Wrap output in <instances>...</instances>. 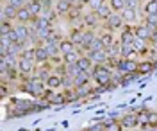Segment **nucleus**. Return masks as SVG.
<instances>
[{
  "mask_svg": "<svg viewBox=\"0 0 157 131\" xmlns=\"http://www.w3.org/2000/svg\"><path fill=\"white\" fill-rule=\"evenodd\" d=\"M91 77L98 83V86H107L113 81V70L105 65H95L91 68Z\"/></svg>",
  "mask_w": 157,
  "mask_h": 131,
  "instance_id": "obj_1",
  "label": "nucleus"
},
{
  "mask_svg": "<svg viewBox=\"0 0 157 131\" xmlns=\"http://www.w3.org/2000/svg\"><path fill=\"white\" fill-rule=\"evenodd\" d=\"M137 65L134 59H128V58H121L120 59V67H118V70L123 72V74H136L137 72Z\"/></svg>",
  "mask_w": 157,
  "mask_h": 131,
  "instance_id": "obj_2",
  "label": "nucleus"
},
{
  "mask_svg": "<svg viewBox=\"0 0 157 131\" xmlns=\"http://www.w3.org/2000/svg\"><path fill=\"white\" fill-rule=\"evenodd\" d=\"M123 22L125 20L121 18V14L113 13L107 20H105V27H107V31H116V29H120V27H123Z\"/></svg>",
  "mask_w": 157,
  "mask_h": 131,
  "instance_id": "obj_3",
  "label": "nucleus"
},
{
  "mask_svg": "<svg viewBox=\"0 0 157 131\" xmlns=\"http://www.w3.org/2000/svg\"><path fill=\"white\" fill-rule=\"evenodd\" d=\"M86 56H89V59L93 61L95 65H105L109 59V54L105 52V49L104 51H91L89 54H86Z\"/></svg>",
  "mask_w": 157,
  "mask_h": 131,
  "instance_id": "obj_4",
  "label": "nucleus"
},
{
  "mask_svg": "<svg viewBox=\"0 0 157 131\" xmlns=\"http://www.w3.org/2000/svg\"><path fill=\"white\" fill-rule=\"evenodd\" d=\"M36 63L32 59H27V58H23V56H20L18 59V70L20 74H30V72L36 70V67H34Z\"/></svg>",
  "mask_w": 157,
  "mask_h": 131,
  "instance_id": "obj_5",
  "label": "nucleus"
},
{
  "mask_svg": "<svg viewBox=\"0 0 157 131\" xmlns=\"http://www.w3.org/2000/svg\"><path fill=\"white\" fill-rule=\"evenodd\" d=\"M32 20H34V14L30 13V9L27 6L21 7V9H18V13H16V22H18V23H30Z\"/></svg>",
  "mask_w": 157,
  "mask_h": 131,
  "instance_id": "obj_6",
  "label": "nucleus"
},
{
  "mask_svg": "<svg viewBox=\"0 0 157 131\" xmlns=\"http://www.w3.org/2000/svg\"><path fill=\"white\" fill-rule=\"evenodd\" d=\"M16 13H18V9L11 7L9 4H2V22L16 20Z\"/></svg>",
  "mask_w": 157,
  "mask_h": 131,
  "instance_id": "obj_7",
  "label": "nucleus"
},
{
  "mask_svg": "<svg viewBox=\"0 0 157 131\" xmlns=\"http://www.w3.org/2000/svg\"><path fill=\"white\" fill-rule=\"evenodd\" d=\"M120 124L123 126V128H128V129H132V128H136L137 124H139V117L134 115V113H128V115H123L121 117V121Z\"/></svg>",
  "mask_w": 157,
  "mask_h": 131,
  "instance_id": "obj_8",
  "label": "nucleus"
},
{
  "mask_svg": "<svg viewBox=\"0 0 157 131\" xmlns=\"http://www.w3.org/2000/svg\"><path fill=\"white\" fill-rule=\"evenodd\" d=\"M34 61L38 65H43V63L50 61V56L47 52V49H45V45H36V58H34Z\"/></svg>",
  "mask_w": 157,
  "mask_h": 131,
  "instance_id": "obj_9",
  "label": "nucleus"
},
{
  "mask_svg": "<svg viewBox=\"0 0 157 131\" xmlns=\"http://www.w3.org/2000/svg\"><path fill=\"white\" fill-rule=\"evenodd\" d=\"M71 9H73V6H71V2H68V0H57L56 2V11H57V14H61V16L70 14Z\"/></svg>",
  "mask_w": 157,
  "mask_h": 131,
  "instance_id": "obj_10",
  "label": "nucleus"
},
{
  "mask_svg": "<svg viewBox=\"0 0 157 131\" xmlns=\"http://www.w3.org/2000/svg\"><path fill=\"white\" fill-rule=\"evenodd\" d=\"M43 45H45V49H47V52H48L50 59H56V58H59L61 49H59V43H57V41H45Z\"/></svg>",
  "mask_w": 157,
  "mask_h": 131,
  "instance_id": "obj_11",
  "label": "nucleus"
},
{
  "mask_svg": "<svg viewBox=\"0 0 157 131\" xmlns=\"http://www.w3.org/2000/svg\"><path fill=\"white\" fill-rule=\"evenodd\" d=\"M98 14L95 13V11H91V13H88V14H84V18H82V23L86 25V27H89V29H95L98 25Z\"/></svg>",
  "mask_w": 157,
  "mask_h": 131,
  "instance_id": "obj_12",
  "label": "nucleus"
},
{
  "mask_svg": "<svg viewBox=\"0 0 157 131\" xmlns=\"http://www.w3.org/2000/svg\"><path fill=\"white\" fill-rule=\"evenodd\" d=\"M134 40H136V32L130 29V27H125V29L121 31V36H120V41L121 43H128V45H132L134 43Z\"/></svg>",
  "mask_w": 157,
  "mask_h": 131,
  "instance_id": "obj_13",
  "label": "nucleus"
},
{
  "mask_svg": "<svg viewBox=\"0 0 157 131\" xmlns=\"http://www.w3.org/2000/svg\"><path fill=\"white\" fill-rule=\"evenodd\" d=\"M134 32H136V36L137 38H141V40H145V41H152V31L148 29L147 25H137L136 29H134Z\"/></svg>",
  "mask_w": 157,
  "mask_h": 131,
  "instance_id": "obj_14",
  "label": "nucleus"
},
{
  "mask_svg": "<svg viewBox=\"0 0 157 131\" xmlns=\"http://www.w3.org/2000/svg\"><path fill=\"white\" fill-rule=\"evenodd\" d=\"M89 79H91V74L89 72H80L78 76H75V88H80V86H88Z\"/></svg>",
  "mask_w": 157,
  "mask_h": 131,
  "instance_id": "obj_15",
  "label": "nucleus"
},
{
  "mask_svg": "<svg viewBox=\"0 0 157 131\" xmlns=\"http://www.w3.org/2000/svg\"><path fill=\"white\" fill-rule=\"evenodd\" d=\"M47 86L52 88V90L61 88V86H63V76H59V74H50V77L47 79Z\"/></svg>",
  "mask_w": 157,
  "mask_h": 131,
  "instance_id": "obj_16",
  "label": "nucleus"
},
{
  "mask_svg": "<svg viewBox=\"0 0 157 131\" xmlns=\"http://www.w3.org/2000/svg\"><path fill=\"white\" fill-rule=\"evenodd\" d=\"M152 70H155V65H154V61L145 59V61H141V63L137 65V72H136V74H150Z\"/></svg>",
  "mask_w": 157,
  "mask_h": 131,
  "instance_id": "obj_17",
  "label": "nucleus"
},
{
  "mask_svg": "<svg viewBox=\"0 0 157 131\" xmlns=\"http://www.w3.org/2000/svg\"><path fill=\"white\" fill-rule=\"evenodd\" d=\"M59 49H61V56H64V54H68V52L75 51V49H77V45H75V43L68 38V40H61V43H59Z\"/></svg>",
  "mask_w": 157,
  "mask_h": 131,
  "instance_id": "obj_18",
  "label": "nucleus"
},
{
  "mask_svg": "<svg viewBox=\"0 0 157 131\" xmlns=\"http://www.w3.org/2000/svg\"><path fill=\"white\" fill-rule=\"evenodd\" d=\"M136 54H137V51L132 47V45H128V43H121V51H120V56H121V58H128V59H132Z\"/></svg>",
  "mask_w": 157,
  "mask_h": 131,
  "instance_id": "obj_19",
  "label": "nucleus"
},
{
  "mask_svg": "<svg viewBox=\"0 0 157 131\" xmlns=\"http://www.w3.org/2000/svg\"><path fill=\"white\" fill-rule=\"evenodd\" d=\"M113 13H114V11H113V7H111V6H109V2H105V4H102V7H100V9L97 11V14H98V18H100V20H107L109 16H111V14H113Z\"/></svg>",
  "mask_w": 157,
  "mask_h": 131,
  "instance_id": "obj_20",
  "label": "nucleus"
},
{
  "mask_svg": "<svg viewBox=\"0 0 157 131\" xmlns=\"http://www.w3.org/2000/svg\"><path fill=\"white\" fill-rule=\"evenodd\" d=\"M121 18L127 22V23H132V22L137 20V9H130V7H125L121 11Z\"/></svg>",
  "mask_w": 157,
  "mask_h": 131,
  "instance_id": "obj_21",
  "label": "nucleus"
},
{
  "mask_svg": "<svg viewBox=\"0 0 157 131\" xmlns=\"http://www.w3.org/2000/svg\"><path fill=\"white\" fill-rule=\"evenodd\" d=\"M77 67L82 72H89L91 68H93V61L89 59V56H80L78 61H77Z\"/></svg>",
  "mask_w": 157,
  "mask_h": 131,
  "instance_id": "obj_22",
  "label": "nucleus"
},
{
  "mask_svg": "<svg viewBox=\"0 0 157 131\" xmlns=\"http://www.w3.org/2000/svg\"><path fill=\"white\" fill-rule=\"evenodd\" d=\"M80 56H82V54H80V52L75 49V51H71V52H68V54H64V56H63V61H64L66 65H75Z\"/></svg>",
  "mask_w": 157,
  "mask_h": 131,
  "instance_id": "obj_23",
  "label": "nucleus"
},
{
  "mask_svg": "<svg viewBox=\"0 0 157 131\" xmlns=\"http://www.w3.org/2000/svg\"><path fill=\"white\" fill-rule=\"evenodd\" d=\"M27 7L30 9V13H32L34 16H39V14L43 13V6H41V0H30L29 4H27Z\"/></svg>",
  "mask_w": 157,
  "mask_h": 131,
  "instance_id": "obj_24",
  "label": "nucleus"
},
{
  "mask_svg": "<svg viewBox=\"0 0 157 131\" xmlns=\"http://www.w3.org/2000/svg\"><path fill=\"white\" fill-rule=\"evenodd\" d=\"M70 40L73 41V43H75V45H80V43H82V40H84V31L82 29H73L71 31V34H70Z\"/></svg>",
  "mask_w": 157,
  "mask_h": 131,
  "instance_id": "obj_25",
  "label": "nucleus"
},
{
  "mask_svg": "<svg viewBox=\"0 0 157 131\" xmlns=\"http://www.w3.org/2000/svg\"><path fill=\"white\" fill-rule=\"evenodd\" d=\"M145 25H147L148 29L152 31V34L157 31V14H147V18H145Z\"/></svg>",
  "mask_w": 157,
  "mask_h": 131,
  "instance_id": "obj_26",
  "label": "nucleus"
},
{
  "mask_svg": "<svg viewBox=\"0 0 157 131\" xmlns=\"http://www.w3.org/2000/svg\"><path fill=\"white\" fill-rule=\"evenodd\" d=\"M100 40L104 41L105 49H107V47H111V45L114 43V36H113V31H104V32L100 34Z\"/></svg>",
  "mask_w": 157,
  "mask_h": 131,
  "instance_id": "obj_27",
  "label": "nucleus"
},
{
  "mask_svg": "<svg viewBox=\"0 0 157 131\" xmlns=\"http://www.w3.org/2000/svg\"><path fill=\"white\" fill-rule=\"evenodd\" d=\"M145 13L147 14H157V0H148L145 4Z\"/></svg>",
  "mask_w": 157,
  "mask_h": 131,
  "instance_id": "obj_28",
  "label": "nucleus"
},
{
  "mask_svg": "<svg viewBox=\"0 0 157 131\" xmlns=\"http://www.w3.org/2000/svg\"><path fill=\"white\" fill-rule=\"evenodd\" d=\"M109 6L113 7V11H114V13H118V11H123V9H125V0H109Z\"/></svg>",
  "mask_w": 157,
  "mask_h": 131,
  "instance_id": "obj_29",
  "label": "nucleus"
},
{
  "mask_svg": "<svg viewBox=\"0 0 157 131\" xmlns=\"http://www.w3.org/2000/svg\"><path fill=\"white\" fill-rule=\"evenodd\" d=\"M97 38V34L93 32V31H84V40H82V43L80 45H89L91 47V41Z\"/></svg>",
  "mask_w": 157,
  "mask_h": 131,
  "instance_id": "obj_30",
  "label": "nucleus"
},
{
  "mask_svg": "<svg viewBox=\"0 0 157 131\" xmlns=\"http://www.w3.org/2000/svg\"><path fill=\"white\" fill-rule=\"evenodd\" d=\"M4 4H9L11 7H14V9H21V7L27 6V0H6Z\"/></svg>",
  "mask_w": 157,
  "mask_h": 131,
  "instance_id": "obj_31",
  "label": "nucleus"
},
{
  "mask_svg": "<svg viewBox=\"0 0 157 131\" xmlns=\"http://www.w3.org/2000/svg\"><path fill=\"white\" fill-rule=\"evenodd\" d=\"M105 49V45H104V41L100 40V36H97L95 40L91 41V51H104Z\"/></svg>",
  "mask_w": 157,
  "mask_h": 131,
  "instance_id": "obj_32",
  "label": "nucleus"
},
{
  "mask_svg": "<svg viewBox=\"0 0 157 131\" xmlns=\"http://www.w3.org/2000/svg\"><path fill=\"white\" fill-rule=\"evenodd\" d=\"M14 31V25L13 22H2V29H0V34H11Z\"/></svg>",
  "mask_w": 157,
  "mask_h": 131,
  "instance_id": "obj_33",
  "label": "nucleus"
},
{
  "mask_svg": "<svg viewBox=\"0 0 157 131\" xmlns=\"http://www.w3.org/2000/svg\"><path fill=\"white\" fill-rule=\"evenodd\" d=\"M102 4H105V2H104V0H91L88 6H89V9H91V11H95V13H97V11L102 7Z\"/></svg>",
  "mask_w": 157,
  "mask_h": 131,
  "instance_id": "obj_34",
  "label": "nucleus"
},
{
  "mask_svg": "<svg viewBox=\"0 0 157 131\" xmlns=\"http://www.w3.org/2000/svg\"><path fill=\"white\" fill-rule=\"evenodd\" d=\"M80 72H82V70L77 67V63H75V65H68V76H71L73 79H75V76H78Z\"/></svg>",
  "mask_w": 157,
  "mask_h": 131,
  "instance_id": "obj_35",
  "label": "nucleus"
},
{
  "mask_svg": "<svg viewBox=\"0 0 157 131\" xmlns=\"http://www.w3.org/2000/svg\"><path fill=\"white\" fill-rule=\"evenodd\" d=\"M121 124H118V122H109L105 124V131H121Z\"/></svg>",
  "mask_w": 157,
  "mask_h": 131,
  "instance_id": "obj_36",
  "label": "nucleus"
},
{
  "mask_svg": "<svg viewBox=\"0 0 157 131\" xmlns=\"http://www.w3.org/2000/svg\"><path fill=\"white\" fill-rule=\"evenodd\" d=\"M50 102H54V104H63V102H66V97H64V93H56Z\"/></svg>",
  "mask_w": 157,
  "mask_h": 131,
  "instance_id": "obj_37",
  "label": "nucleus"
},
{
  "mask_svg": "<svg viewBox=\"0 0 157 131\" xmlns=\"http://www.w3.org/2000/svg\"><path fill=\"white\" fill-rule=\"evenodd\" d=\"M91 92H89L88 86H80V88H77V97L80 99V97H86V95H89Z\"/></svg>",
  "mask_w": 157,
  "mask_h": 131,
  "instance_id": "obj_38",
  "label": "nucleus"
},
{
  "mask_svg": "<svg viewBox=\"0 0 157 131\" xmlns=\"http://www.w3.org/2000/svg\"><path fill=\"white\" fill-rule=\"evenodd\" d=\"M41 6H43V11H48V9H54V0H41Z\"/></svg>",
  "mask_w": 157,
  "mask_h": 131,
  "instance_id": "obj_39",
  "label": "nucleus"
},
{
  "mask_svg": "<svg viewBox=\"0 0 157 131\" xmlns=\"http://www.w3.org/2000/svg\"><path fill=\"white\" fill-rule=\"evenodd\" d=\"M139 2H141V0H125V7L137 9V7H139Z\"/></svg>",
  "mask_w": 157,
  "mask_h": 131,
  "instance_id": "obj_40",
  "label": "nucleus"
},
{
  "mask_svg": "<svg viewBox=\"0 0 157 131\" xmlns=\"http://www.w3.org/2000/svg\"><path fill=\"white\" fill-rule=\"evenodd\" d=\"M148 126H157V113H148Z\"/></svg>",
  "mask_w": 157,
  "mask_h": 131,
  "instance_id": "obj_41",
  "label": "nucleus"
},
{
  "mask_svg": "<svg viewBox=\"0 0 157 131\" xmlns=\"http://www.w3.org/2000/svg\"><path fill=\"white\" fill-rule=\"evenodd\" d=\"M89 131H105V124H98V126H93Z\"/></svg>",
  "mask_w": 157,
  "mask_h": 131,
  "instance_id": "obj_42",
  "label": "nucleus"
},
{
  "mask_svg": "<svg viewBox=\"0 0 157 131\" xmlns=\"http://www.w3.org/2000/svg\"><path fill=\"white\" fill-rule=\"evenodd\" d=\"M152 41H154V43L157 45V31L154 32V34H152Z\"/></svg>",
  "mask_w": 157,
  "mask_h": 131,
  "instance_id": "obj_43",
  "label": "nucleus"
},
{
  "mask_svg": "<svg viewBox=\"0 0 157 131\" xmlns=\"http://www.w3.org/2000/svg\"><path fill=\"white\" fill-rule=\"evenodd\" d=\"M141 2H148V0H141Z\"/></svg>",
  "mask_w": 157,
  "mask_h": 131,
  "instance_id": "obj_44",
  "label": "nucleus"
},
{
  "mask_svg": "<svg viewBox=\"0 0 157 131\" xmlns=\"http://www.w3.org/2000/svg\"><path fill=\"white\" fill-rule=\"evenodd\" d=\"M104 2H109V0H104Z\"/></svg>",
  "mask_w": 157,
  "mask_h": 131,
  "instance_id": "obj_45",
  "label": "nucleus"
},
{
  "mask_svg": "<svg viewBox=\"0 0 157 131\" xmlns=\"http://www.w3.org/2000/svg\"><path fill=\"white\" fill-rule=\"evenodd\" d=\"M132 131H137V129H132Z\"/></svg>",
  "mask_w": 157,
  "mask_h": 131,
  "instance_id": "obj_46",
  "label": "nucleus"
},
{
  "mask_svg": "<svg viewBox=\"0 0 157 131\" xmlns=\"http://www.w3.org/2000/svg\"><path fill=\"white\" fill-rule=\"evenodd\" d=\"M2 2H6V0H2Z\"/></svg>",
  "mask_w": 157,
  "mask_h": 131,
  "instance_id": "obj_47",
  "label": "nucleus"
}]
</instances>
